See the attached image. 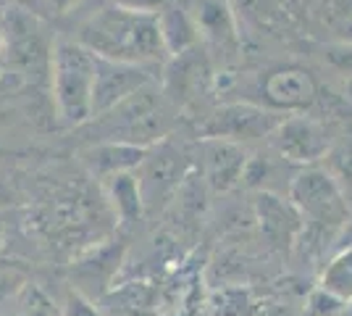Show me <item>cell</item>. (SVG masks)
<instances>
[{"label":"cell","instance_id":"4","mask_svg":"<svg viewBox=\"0 0 352 316\" xmlns=\"http://www.w3.org/2000/svg\"><path fill=\"white\" fill-rule=\"evenodd\" d=\"M95 76H98V56L76 37H56L47 79L60 124L85 127L92 121Z\"/></svg>","mask_w":352,"mask_h":316},{"label":"cell","instance_id":"8","mask_svg":"<svg viewBox=\"0 0 352 316\" xmlns=\"http://www.w3.org/2000/svg\"><path fill=\"white\" fill-rule=\"evenodd\" d=\"M192 158L190 153L182 145L163 140L158 145L147 148L142 164L137 166V180H140V190H142V200H145L147 213L163 206L168 198L179 190V185L187 180L190 174Z\"/></svg>","mask_w":352,"mask_h":316},{"label":"cell","instance_id":"15","mask_svg":"<svg viewBox=\"0 0 352 316\" xmlns=\"http://www.w3.org/2000/svg\"><path fill=\"white\" fill-rule=\"evenodd\" d=\"M316 287L342 306H352V245H342L326 258Z\"/></svg>","mask_w":352,"mask_h":316},{"label":"cell","instance_id":"17","mask_svg":"<svg viewBox=\"0 0 352 316\" xmlns=\"http://www.w3.org/2000/svg\"><path fill=\"white\" fill-rule=\"evenodd\" d=\"M321 166L339 182V187L344 190V196L350 198L352 203V132L337 135L331 151H329Z\"/></svg>","mask_w":352,"mask_h":316},{"label":"cell","instance_id":"5","mask_svg":"<svg viewBox=\"0 0 352 316\" xmlns=\"http://www.w3.org/2000/svg\"><path fill=\"white\" fill-rule=\"evenodd\" d=\"M321 101L316 74L300 63H276L258 74L255 98L250 103L265 105L279 114H308Z\"/></svg>","mask_w":352,"mask_h":316},{"label":"cell","instance_id":"3","mask_svg":"<svg viewBox=\"0 0 352 316\" xmlns=\"http://www.w3.org/2000/svg\"><path fill=\"white\" fill-rule=\"evenodd\" d=\"M176 119H179V105L168 98V92L158 82H153L145 90L134 92L129 101L116 105L113 111L92 121L98 129V140L153 148L171 137Z\"/></svg>","mask_w":352,"mask_h":316},{"label":"cell","instance_id":"21","mask_svg":"<svg viewBox=\"0 0 352 316\" xmlns=\"http://www.w3.org/2000/svg\"><path fill=\"white\" fill-rule=\"evenodd\" d=\"M0 61H6V32H3V16H0Z\"/></svg>","mask_w":352,"mask_h":316},{"label":"cell","instance_id":"12","mask_svg":"<svg viewBox=\"0 0 352 316\" xmlns=\"http://www.w3.org/2000/svg\"><path fill=\"white\" fill-rule=\"evenodd\" d=\"M158 24L168 56H182L192 48H200V24L195 16V3L192 0H166L158 11Z\"/></svg>","mask_w":352,"mask_h":316},{"label":"cell","instance_id":"13","mask_svg":"<svg viewBox=\"0 0 352 316\" xmlns=\"http://www.w3.org/2000/svg\"><path fill=\"white\" fill-rule=\"evenodd\" d=\"M147 148H137V145H126V143H105L98 140L95 145H87L82 151V164L92 177L100 182L111 180L124 171H137V166L142 164Z\"/></svg>","mask_w":352,"mask_h":316},{"label":"cell","instance_id":"14","mask_svg":"<svg viewBox=\"0 0 352 316\" xmlns=\"http://www.w3.org/2000/svg\"><path fill=\"white\" fill-rule=\"evenodd\" d=\"M100 185H103V193L108 198V203H111V209L116 213L118 224L129 227L134 222H140L147 213L142 190H140V180H137L134 171L116 174V177L100 182Z\"/></svg>","mask_w":352,"mask_h":316},{"label":"cell","instance_id":"2","mask_svg":"<svg viewBox=\"0 0 352 316\" xmlns=\"http://www.w3.org/2000/svg\"><path fill=\"white\" fill-rule=\"evenodd\" d=\"M287 200L300 213V232L305 235V242L316 251L334 253L342 229L352 219V203L339 182L321 164L305 166L294 174Z\"/></svg>","mask_w":352,"mask_h":316},{"label":"cell","instance_id":"22","mask_svg":"<svg viewBox=\"0 0 352 316\" xmlns=\"http://www.w3.org/2000/svg\"><path fill=\"white\" fill-rule=\"evenodd\" d=\"M3 232H6V224H3V219H0V240H3Z\"/></svg>","mask_w":352,"mask_h":316},{"label":"cell","instance_id":"10","mask_svg":"<svg viewBox=\"0 0 352 316\" xmlns=\"http://www.w3.org/2000/svg\"><path fill=\"white\" fill-rule=\"evenodd\" d=\"M163 69L153 66H137L124 61H108L98 56V76H95V92H92V119L113 111L116 105L129 101L134 92L145 90L147 85L161 79Z\"/></svg>","mask_w":352,"mask_h":316},{"label":"cell","instance_id":"7","mask_svg":"<svg viewBox=\"0 0 352 316\" xmlns=\"http://www.w3.org/2000/svg\"><path fill=\"white\" fill-rule=\"evenodd\" d=\"M287 114L271 111L265 105L250 103V101H234L221 103L216 111H210L200 127L203 137H219L239 145L250 143H268V137L276 132Z\"/></svg>","mask_w":352,"mask_h":316},{"label":"cell","instance_id":"11","mask_svg":"<svg viewBox=\"0 0 352 316\" xmlns=\"http://www.w3.org/2000/svg\"><path fill=\"white\" fill-rule=\"evenodd\" d=\"M197 156H200V174L210 190L229 193L232 187L245 182L250 166L248 145L219 140V137H203Z\"/></svg>","mask_w":352,"mask_h":316},{"label":"cell","instance_id":"9","mask_svg":"<svg viewBox=\"0 0 352 316\" xmlns=\"http://www.w3.org/2000/svg\"><path fill=\"white\" fill-rule=\"evenodd\" d=\"M3 32H6V61L19 66L21 72H50V56L56 37L47 34L43 21L24 8H8L3 14Z\"/></svg>","mask_w":352,"mask_h":316},{"label":"cell","instance_id":"6","mask_svg":"<svg viewBox=\"0 0 352 316\" xmlns=\"http://www.w3.org/2000/svg\"><path fill=\"white\" fill-rule=\"evenodd\" d=\"M337 135L323 119L313 114H287L276 132L268 137V148L279 153L287 164L305 169L326 161Z\"/></svg>","mask_w":352,"mask_h":316},{"label":"cell","instance_id":"19","mask_svg":"<svg viewBox=\"0 0 352 316\" xmlns=\"http://www.w3.org/2000/svg\"><path fill=\"white\" fill-rule=\"evenodd\" d=\"M105 3L126 8V11H145V14H158L166 6V0H105Z\"/></svg>","mask_w":352,"mask_h":316},{"label":"cell","instance_id":"18","mask_svg":"<svg viewBox=\"0 0 352 316\" xmlns=\"http://www.w3.org/2000/svg\"><path fill=\"white\" fill-rule=\"evenodd\" d=\"M58 316H103L98 308H95V303L89 301V298H85L82 293H69L66 295V301H63V306H60V314Z\"/></svg>","mask_w":352,"mask_h":316},{"label":"cell","instance_id":"20","mask_svg":"<svg viewBox=\"0 0 352 316\" xmlns=\"http://www.w3.org/2000/svg\"><path fill=\"white\" fill-rule=\"evenodd\" d=\"M40 3H43V8L47 14L69 16V14H74V11H79L85 0H40Z\"/></svg>","mask_w":352,"mask_h":316},{"label":"cell","instance_id":"16","mask_svg":"<svg viewBox=\"0 0 352 316\" xmlns=\"http://www.w3.org/2000/svg\"><path fill=\"white\" fill-rule=\"evenodd\" d=\"M313 16L329 43L352 45V0H316Z\"/></svg>","mask_w":352,"mask_h":316},{"label":"cell","instance_id":"1","mask_svg":"<svg viewBox=\"0 0 352 316\" xmlns=\"http://www.w3.org/2000/svg\"><path fill=\"white\" fill-rule=\"evenodd\" d=\"M74 37L95 56L108 61H124L153 69H166V63L171 61L163 43L158 14L126 11L103 3L79 21Z\"/></svg>","mask_w":352,"mask_h":316}]
</instances>
